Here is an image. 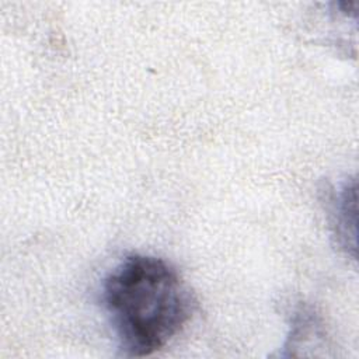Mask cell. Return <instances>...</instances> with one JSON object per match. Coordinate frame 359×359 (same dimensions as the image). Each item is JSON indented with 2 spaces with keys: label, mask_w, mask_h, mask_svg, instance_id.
I'll list each match as a JSON object with an SVG mask.
<instances>
[{
  "label": "cell",
  "mask_w": 359,
  "mask_h": 359,
  "mask_svg": "<svg viewBox=\"0 0 359 359\" xmlns=\"http://www.w3.org/2000/svg\"><path fill=\"white\" fill-rule=\"evenodd\" d=\"M334 227L342 248H356V184L346 182L334 202Z\"/></svg>",
  "instance_id": "2"
},
{
  "label": "cell",
  "mask_w": 359,
  "mask_h": 359,
  "mask_svg": "<svg viewBox=\"0 0 359 359\" xmlns=\"http://www.w3.org/2000/svg\"><path fill=\"white\" fill-rule=\"evenodd\" d=\"M101 302L122 352L147 356L189 321L194 297L178 271L144 254L126 255L104 279Z\"/></svg>",
  "instance_id": "1"
}]
</instances>
